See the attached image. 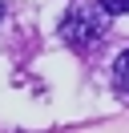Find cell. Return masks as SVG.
Segmentation results:
<instances>
[{
	"label": "cell",
	"instance_id": "4",
	"mask_svg": "<svg viewBox=\"0 0 129 133\" xmlns=\"http://www.w3.org/2000/svg\"><path fill=\"white\" fill-rule=\"evenodd\" d=\"M0 16H4V4H0Z\"/></svg>",
	"mask_w": 129,
	"mask_h": 133
},
{
	"label": "cell",
	"instance_id": "1",
	"mask_svg": "<svg viewBox=\"0 0 129 133\" xmlns=\"http://www.w3.org/2000/svg\"><path fill=\"white\" fill-rule=\"evenodd\" d=\"M109 32V12L101 4H73L61 20V41L73 44V49H97Z\"/></svg>",
	"mask_w": 129,
	"mask_h": 133
},
{
	"label": "cell",
	"instance_id": "3",
	"mask_svg": "<svg viewBox=\"0 0 129 133\" xmlns=\"http://www.w3.org/2000/svg\"><path fill=\"white\" fill-rule=\"evenodd\" d=\"M109 16H121V12H129V0H97Z\"/></svg>",
	"mask_w": 129,
	"mask_h": 133
},
{
	"label": "cell",
	"instance_id": "2",
	"mask_svg": "<svg viewBox=\"0 0 129 133\" xmlns=\"http://www.w3.org/2000/svg\"><path fill=\"white\" fill-rule=\"evenodd\" d=\"M113 85H117L121 93H129V49L113 61Z\"/></svg>",
	"mask_w": 129,
	"mask_h": 133
}]
</instances>
